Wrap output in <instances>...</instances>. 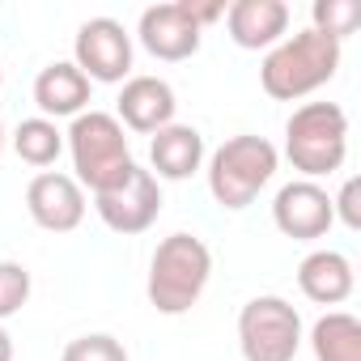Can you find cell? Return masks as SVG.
Here are the masks:
<instances>
[{"instance_id":"1","label":"cell","mask_w":361,"mask_h":361,"mask_svg":"<svg viewBox=\"0 0 361 361\" xmlns=\"http://www.w3.org/2000/svg\"><path fill=\"white\" fill-rule=\"evenodd\" d=\"M209 276H213V251L204 238L196 234H170L157 243L153 259H149V306L157 314H188L200 293L209 289Z\"/></svg>"},{"instance_id":"2","label":"cell","mask_w":361,"mask_h":361,"mask_svg":"<svg viewBox=\"0 0 361 361\" xmlns=\"http://www.w3.org/2000/svg\"><path fill=\"white\" fill-rule=\"evenodd\" d=\"M64 145L73 153V170H77V183L90 188L94 196L128 183V174L136 170L123 123L111 111H81L73 119V128L64 132Z\"/></svg>"},{"instance_id":"3","label":"cell","mask_w":361,"mask_h":361,"mask_svg":"<svg viewBox=\"0 0 361 361\" xmlns=\"http://www.w3.org/2000/svg\"><path fill=\"white\" fill-rule=\"evenodd\" d=\"M336 68H340V43L319 30H298L264 56L259 85L276 102H298V98L314 94L319 85H327L336 77Z\"/></svg>"},{"instance_id":"4","label":"cell","mask_w":361,"mask_h":361,"mask_svg":"<svg viewBox=\"0 0 361 361\" xmlns=\"http://www.w3.org/2000/svg\"><path fill=\"white\" fill-rule=\"evenodd\" d=\"M348 153V115L336 102H306L285 123V157L302 178H323L344 166Z\"/></svg>"},{"instance_id":"5","label":"cell","mask_w":361,"mask_h":361,"mask_svg":"<svg viewBox=\"0 0 361 361\" xmlns=\"http://www.w3.org/2000/svg\"><path fill=\"white\" fill-rule=\"evenodd\" d=\"M281 166V153L268 136H230L213 157H209V192L221 209H247L255 196L272 183V174Z\"/></svg>"},{"instance_id":"6","label":"cell","mask_w":361,"mask_h":361,"mask_svg":"<svg viewBox=\"0 0 361 361\" xmlns=\"http://www.w3.org/2000/svg\"><path fill=\"white\" fill-rule=\"evenodd\" d=\"M238 348L247 361H293L302 348V314L276 298H251L238 310Z\"/></svg>"},{"instance_id":"7","label":"cell","mask_w":361,"mask_h":361,"mask_svg":"<svg viewBox=\"0 0 361 361\" xmlns=\"http://www.w3.org/2000/svg\"><path fill=\"white\" fill-rule=\"evenodd\" d=\"M73 64L98 85H119L132 73V35L115 18H90L73 39Z\"/></svg>"},{"instance_id":"8","label":"cell","mask_w":361,"mask_h":361,"mask_svg":"<svg viewBox=\"0 0 361 361\" xmlns=\"http://www.w3.org/2000/svg\"><path fill=\"white\" fill-rule=\"evenodd\" d=\"M94 209H98V217H102L106 230H115L123 238L145 234L157 221V213H161V183L153 178V170H140L136 166L128 174V183L94 196Z\"/></svg>"},{"instance_id":"9","label":"cell","mask_w":361,"mask_h":361,"mask_svg":"<svg viewBox=\"0 0 361 361\" xmlns=\"http://www.w3.org/2000/svg\"><path fill=\"white\" fill-rule=\"evenodd\" d=\"M136 39H140V47H145L153 60L178 64V60H192V56L200 51L204 30H200L196 18L188 13V0H166V5H149V9L140 13Z\"/></svg>"},{"instance_id":"10","label":"cell","mask_w":361,"mask_h":361,"mask_svg":"<svg viewBox=\"0 0 361 361\" xmlns=\"http://www.w3.org/2000/svg\"><path fill=\"white\" fill-rule=\"evenodd\" d=\"M272 221L285 238L293 243H314L323 238L331 226H336V213H331V196L327 188L310 183V178H293L285 183L272 200Z\"/></svg>"},{"instance_id":"11","label":"cell","mask_w":361,"mask_h":361,"mask_svg":"<svg viewBox=\"0 0 361 361\" xmlns=\"http://www.w3.org/2000/svg\"><path fill=\"white\" fill-rule=\"evenodd\" d=\"M26 209L35 217L39 230L47 234H73L81 221H85V192L73 174H60V170H43L30 178L26 188Z\"/></svg>"},{"instance_id":"12","label":"cell","mask_w":361,"mask_h":361,"mask_svg":"<svg viewBox=\"0 0 361 361\" xmlns=\"http://www.w3.org/2000/svg\"><path fill=\"white\" fill-rule=\"evenodd\" d=\"M174 111H178V98H174L170 81H161V77H128L119 90V102H115V119L140 136H153L166 123H174Z\"/></svg>"},{"instance_id":"13","label":"cell","mask_w":361,"mask_h":361,"mask_svg":"<svg viewBox=\"0 0 361 361\" xmlns=\"http://www.w3.org/2000/svg\"><path fill=\"white\" fill-rule=\"evenodd\" d=\"M226 26L243 51H272L289 30V5L285 0H234L226 9Z\"/></svg>"},{"instance_id":"14","label":"cell","mask_w":361,"mask_h":361,"mask_svg":"<svg viewBox=\"0 0 361 361\" xmlns=\"http://www.w3.org/2000/svg\"><path fill=\"white\" fill-rule=\"evenodd\" d=\"M149 161H153V178H170L183 183L204 166V136L192 123H166L161 132H153L149 140Z\"/></svg>"},{"instance_id":"15","label":"cell","mask_w":361,"mask_h":361,"mask_svg":"<svg viewBox=\"0 0 361 361\" xmlns=\"http://www.w3.org/2000/svg\"><path fill=\"white\" fill-rule=\"evenodd\" d=\"M353 264L344 251H310L298 264V289L314 302V306H340L353 298Z\"/></svg>"},{"instance_id":"16","label":"cell","mask_w":361,"mask_h":361,"mask_svg":"<svg viewBox=\"0 0 361 361\" xmlns=\"http://www.w3.org/2000/svg\"><path fill=\"white\" fill-rule=\"evenodd\" d=\"M35 102H39L43 119H60V115L77 119L90 106V77L73 60H56L35 77Z\"/></svg>"},{"instance_id":"17","label":"cell","mask_w":361,"mask_h":361,"mask_svg":"<svg viewBox=\"0 0 361 361\" xmlns=\"http://www.w3.org/2000/svg\"><path fill=\"white\" fill-rule=\"evenodd\" d=\"M314 361H361V323L348 310H327L310 327Z\"/></svg>"},{"instance_id":"18","label":"cell","mask_w":361,"mask_h":361,"mask_svg":"<svg viewBox=\"0 0 361 361\" xmlns=\"http://www.w3.org/2000/svg\"><path fill=\"white\" fill-rule=\"evenodd\" d=\"M13 149L26 166H51L60 153H64V132L56 128V119H22L18 132H13Z\"/></svg>"},{"instance_id":"19","label":"cell","mask_w":361,"mask_h":361,"mask_svg":"<svg viewBox=\"0 0 361 361\" xmlns=\"http://www.w3.org/2000/svg\"><path fill=\"white\" fill-rule=\"evenodd\" d=\"M310 18H314L310 30H319V35L344 43V39L361 26V5H357V0H314V5H310Z\"/></svg>"},{"instance_id":"20","label":"cell","mask_w":361,"mask_h":361,"mask_svg":"<svg viewBox=\"0 0 361 361\" xmlns=\"http://www.w3.org/2000/svg\"><path fill=\"white\" fill-rule=\"evenodd\" d=\"M30 302V268L18 259H0V323L13 319Z\"/></svg>"},{"instance_id":"21","label":"cell","mask_w":361,"mask_h":361,"mask_svg":"<svg viewBox=\"0 0 361 361\" xmlns=\"http://www.w3.org/2000/svg\"><path fill=\"white\" fill-rule=\"evenodd\" d=\"M60 361H128V348L106 331H90V336H77Z\"/></svg>"},{"instance_id":"22","label":"cell","mask_w":361,"mask_h":361,"mask_svg":"<svg viewBox=\"0 0 361 361\" xmlns=\"http://www.w3.org/2000/svg\"><path fill=\"white\" fill-rule=\"evenodd\" d=\"M331 213L348 230H361V178H344L340 196H331Z\"/></svg>"},{"instance_id":"23","label":"cell","mask_w":361,"mask_h":361,"mask_svg":"<svg viewBox=\"0 0 361 361\" xmlns=\"http://www.w3.org/2000/svg\"><path fill=\"white\" fill-rule=\"evenodd\" d=\"M188 13H192V18H196V26L204 30L209 22L226 18V5H221V0H213V5H196V0H188Z\"/></svg>"},{"instance_id":"24","label":"cell","mask_w":361,"mask_h":361,"mask_svg":"<svg viewBox=\"0 0 361 361\" xmlns=\"http://www.w3.org/2000/svg\"><path fill=\"white\" fill-rule=\"evenodd\" d=\"M0 361H13V336L0 327Z\"/></svg>"},{"instance_id":"25","label":"cell","mask_w":361,"mask_h":361,"mask_svg":"<svg viewBox=\"0 0 361 361\" xmlns=\"http://www.w3.org/2000/svg\"><path fill=\"white\" fill-rule=\"evenodd\" d=\"M0 149H5V128H0Z\"/></svg>"},{"instance_id":"26","label":"cell","mask_w":361,"mask_h":361,"mask_svg":"<svg viewBox=\"0 0 361 361\" xmlns=\"http://www.w3.org/2000/svg\"><path fill=\"white\" fill-rule=\"evenodd\" d=\"M0 85H5V68H0Z\"/></svg>"}]
</instances>
